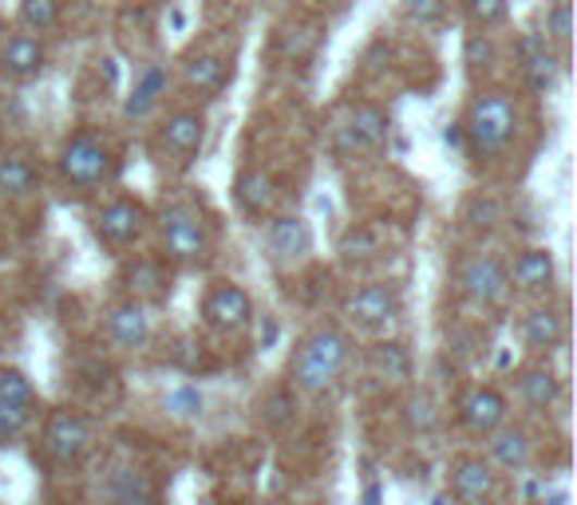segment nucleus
I'll list each match as a JSON object with an SVG mask.
<instances>
[{
	"label": "nucleus",
	"mask_w": 577,
	"mask_h": 505,
	"mask_svg": "<svg viewBox=\"0 0 577 505\" xmlns=\"http://www.w3.org/2000/svg\"><path fill=\"white\" fill-rule=\"evenodd\" d=\"M353 352H356L353 336L341 324L312 328L309 336L297 340L293 356H288V387L305 391V395H321L353 364Z\"/></svg>",
	"instance_id": "obj_1"
},
{
	"label": "nucleus",
	"mask_w": 577,
	"mask_h": 505,
	"mask_svg": "<svg viewBox=\"0 0 577 505\" xmlns=\"http://www.w3.org/2000/svg\"><path fill=\"white\" fill-rule=\"evenodd\" d=\"M523 111H518V95L511 87H479L470 95L467 115H463V143L475 158H499L518 135Z\"/></svg>",
	"instance_id": "obj_2"
},
{
	"label": "nucleus",
	"mask_w": 577,
	"mask_h": 505,
	"mask_svg": "<svg viewBox=\"0 0 577 505\" xmlns=\"http://www.w3.org/2000/svg\"><path fill=\"white\" fill-rule=\"evenodd\" d=\"M119 158L115 143L99 131H72L60 147V158H56V170H60V182L75 194H91L99 186H111L119 178Z\"/></svg>",
	"instance_id": "obj_3"
},
{
	"label": "nucleus",
	"mask_w": 577,
	"mask_h": 505,
	"mask_svg": "<svg viewBox=\"0 0 577 505\" xmlns=\"http://www.w3.org/2000/svg\"><path fill=\"white\" fill-rule=\"evenodd\" d=\"M155 230H159V245L167 261L174 264L206 261V253H210V230H206L202 213L194 210V206H182V201L162 206L159 218H155Z\"/></svg>",
	"instance_id": "obj_4"
},
{
	"label": "nucleus",
	"mask_w": 577,
	"mask_h": 505,
	"mask_svg": "<svg viewBox=\"0 0 577 505\" xmlns=\"http://www.w3.org/2000/svg\"><path fill=\"white\" fill-rule=\"evenodd\" d=\"M44 451L60 466H79L87 454L96 451V427H91L84 410L75 407L52 410L48 422H44Z\"/></svg>",
	"instance_id": "obj_5"
},
{
	"label": "nucleus",
	"mask_w": 577,
	"mask_h": 505,
	"mask_svg": "<svg viewBox=\"0 0 577 505\" xmlns=\"http://www.w3.org/2000/svg\"><path fill=\"white\" fill-rule=\"evenodd\" d=\"M254 296L237 281H214L202 296V324L222 336H242L254 328Z\"/></svg>",
	"instance_id": "obj_6"
},
{
	"label": "nucleus",
	"mask_w": 577,
	"mask_h": 505,
	"mask_svg": "<svg viewBox=\"0 0 577 505\" xmlns=\"http://www.w3.org/2000/svg\"><path fill=\"white\" fill-rule=\"evenodd\" d=\"M404 312V293L396 281H368L348 293L344 300V316L364 332H380V328L396 324Z\"/></svg>",
	"instance_id": "obj_7"
},
{
	"label": "nucleus",
	"mask_w": 577,
	"mask_h": 505,
	"mask_svg": "<svg viewBox=\"0 0 577 505\" xmlns=\"http://www.w3.org/2000/svg\"><path fill=\"white\" fill-rule=\"evenodd\" d=\"M91 225H96L99 242L115 245V249H127V245H135L147 233L150 225V210L143 206L139 198H127V194H119V198L103 201L96 210V218H91Z\"/></svg>",
	"instance_id": "obj_8"
},
{
	"label": "nucleus",
	"mask_w": 577,
	"mask_h": 505,
	"mask_svg": "<svg viewBox=\"0 0 577 505\" xmlns=\"http://www.w3.org/2000/svg\"><path fill=\"white\" fill-rule=\"evenodd\" d=\"M459 288L467 293V300L482 308H499L511 296V281H506V264L494 253H470L467 261L459 264Z\"/></svg>",
	"instance_id": "obj_9"
},
{
	"label": "nucleus",
	"mask_w": 577,
	"mask_h": 505,
	"mask_svg": "<svg viewBox=\"0 0 577 505\" xmlns=\"http://www.w3.org/2000/svg\"><path fill=\"white\" fill-rule=\"evenodd\" d=\"M266 245L278 264H300L312 253V225L300 213H273L266 218Z\"/></svg>",
	"instance_id": "obj_10"
},
{
	"label": "nucleus",
	"mask_w": 577,
	"mask_h": 505,
	"mask_svg": "<svg viewBox=\"0 0 577 505\" xmlns=\"http://www.w3.org/2000/svg\"><path fill=\"white\" fill-rule=\"evenodd\" d=\"M518 63H523V79L535 95H550L562 79V56H554V48L538 36V32H518Z\"/></svg>",
	"instance_id": "obj_11"
},
{
	"label": "nucleus",
	"mask_w": 577,
	"mask_h": 505,
	"mask_svg": "<svg viewBox=\"0 0 577 505\" xmlns=\"http://www.w3.org/2000/svg\"><path fill=\"white\" fill-rule=\"evenodd\" d=\"M506 281H511V293L523 296H550L557 284V261L545 245H526L514 264L506 269Z\"/></svg>",
	"instance_id": "obj_12"
},
{
	"label": "nucleus",
	"mask_w": 577,
	"mask_h": 505,
	"mask_svg": "<svg viewBox=\"0 0 577 505\" xmlns=\"http://www.w3.org/2000/svg\"><path fill=\"white\" fill-rule=\"evenodd\" d=\"M159 138H162V147L171 150L179 162H194L198 150L206 147V111H198V107H179V111H171V115L162 119Z\"/></svg>",
	"instance_id": "obj_13"
},
{
	"label": "nucleus",
	"mask_w": 577,
	"mask_h": 505,
	"mask_svg": "<svg viewBox=\"0 0 577 505\" xmlns=\"http://www.w3.org/2000/svg\"><path fill=\"white\" fill-rule=\"evenodd\" d=\"M155 336V316H150V305L143 300H119L108 312V340L123 352H143Z\"/></svg>",
	"instance_id": "obj_14"
},
{
	"label": "nucleus",
	"mask_w": 577,
	"mask_h": 505,
	"mask_svg": "<svg viewBox=\"0 0 577 505\" xmlns=\"http://www.w3.org/2000/svg\"><path fill=\"white\" fill-rule=\"evenodd\" d=\"M167 91H171V63L167 60L147 63V67L135 75V87H131L127 103H123V119H127V123L150 119L159 111L162 99H167Z\"/></svg>",
	"instance_id": "obj_15"
},
{
	"label": "nucleus",
	"mask_w": 577,
	"mask_h": 505,
	"mask_svg": "<svg viewBox=\"0 0 577 505\" xmlns=\"http://www.w3.org/2000/svg\"><path fill=\"white\" fill-rule=\"evenodd\" d=\"M494 490H499V473L491 470V463H482L475 454L451 463V497L459 505H487Z\"/></svg>",
	"instance_id": "obj_16"
},
{
	"label": "nucleus",
	"mask_w": 577,
	"mask_h": 505,
	"mask_svg": "<svg viewBox=\"0 0 577 505\" xmlns=\"http://www.w3.org/2000/svg\"><path fill=\"white\" fill-rule=\"evenodd\" d=\"M459 415H463V427H467V431L491 434L511 419V403H506V395L499 387L482 383V387L467 391V399L459 403Z\"/></svg>",
	"instance_id": "obj_17"
},
{
	"label": "nucleus",
	"mask_w": 577,
	"mask_h": 505,
	"mask_svg": "<svg viewBox=\"0 0 577 505\" xmlns=\"http://www.w3.org/2000/svg\"><path fill=\"white\" fill-rule=\"evenodd\" d=\"M234 198L249 218H273L281 206V182L269 170L249 167L234 178Z\"/></svg>",
	"instance_id": "obj_18"
},
{
	"label": "nucleus",
	"mask_w": 577,
	"mask_h": 505,
	"mask_svg": "<svg viewBox=\"0 0 577 505\" xmlns=\"http://www.w3.org/2000/svg\"><path fill=\"white\" fill-rule=\"evenodd\" d=\"M392 135V115L380 103H356L344 123V147L348 150H380Z\"/></svg>",
	"instance_id": "obj_19"
},
{
	"label": "nucleus",
	"mask_w": 577,
	"mask_h": 505,
	"mask_svg": "<svg viewBox=\"0 0 577 505\" xmlns=\"http://www.w3.org/2000/svg\"><path fill=\"white\" fill-rule=\"evenodd\" d=\"M44 63H48V52H44V40L33 36V32H9V40L0 48V67L9 79H36L44 72Z\"/></svg>",
	"instance_id": "obj_20"
},
{
	"label": "nucleus",
	"mask_w": 577,
	"mask_h": 505,
	"mask_svg": "<svg viewBox=\"0 0 577 505\" xmlns=\"http://www.w3.org/2000/svg\"><path fill=\"white\" fill-rule=\"evenodd\" d=\"M230 75H234V67L218 52H191L182 60V84L198 95H218L230 84Z\"/></svg>",
	"instance_id": "obj_21"
},
{
	"label": "nucleus",
	"mask_w": 577,
	"mask_h": 505,
	"mask_svg": "<svg viewBox=\"0 0 577 505\" xmlns=\"http://www.w3.org/2000/svg\"><path fill=\"white\" fill-rule=\"evenodd\" d=\"M566 332H569L566 312L557 305L530 308L523 320V340H526V347H535V352H554V347H562L566 344Z\"/></svg>",
	"instance_id": "obj_22"
},
{
	"label": "nucleus",
	"mask_w": 577,
	"mask_h": 505,
	"mask_svg": "<svg viewBox=\"0 0 577 505\" xmlns=\"http://www.w3.org/2000/svg\"><path fill=\"white\" fill-rule=\"evenodd\" d=\"M131 288V300H162V296H171V269L159 261V257H139V261L127 264V273H123Z\"/></svg>",
	"instance_id": "obj_23"
},
{
	"label": "nucleus",
	"mask_w": 577,
	"mask_h": 505,
	"mask_svg": "<svg viewBox=\"0 0 577 505\" xmlns=\"http://www.w3.org/2000/svg\"><path fill=\"white\" fill-rule=\"evenodd\" d=\"M518 395L530 410H550L562 399V379L545 364H530V368L518 371Z\"/></svg>",
	"instance_id": "obj_24"
},
{
	"label": "nucleus",
	"mask_w": 577,
	"mask_h": 505,
	"mask_svg": "<svg viewBox=\"0 0 577 505\" xmlns=\"http://www.w3.org/2000/svg\"><path fill=\"white\" fill-rule=\"evenodd\" d=\"M530 454H535V442L526 434V427H511L503 422L499 431H491V458L503 470H523L530 463Z\"/></svg>",
	"instance_id": "obj_25"
},
{
	"label": "nucleus",
	"mask_w": 577,
	"mask_h": 505,
	"mask_svg": "<svg viewBox=\"0 0 577 505\" xmlns=\"http://www.w3.org/2000/svg\"><path fill=\"white\" fill-rule=\"evenodd\" d=\"M368 364H372V371L380 379H392V383H404V379H412V347L404 344V340H380V344H372V352H368Z\"/></svg>",
	"instance_id": "obj_26"
},
{
	"label": "nucleus",
	"mask_w": 577,
	"mask_h": 505,
	"mask_svg": "<svg viewBox=\"0 0 577 505\" xmlns=\"http://www.w3.org/2000/svg\"><path fill=\"white\" fill-rule=\"evenodd\" d=\"M36 194V167L24 155H0V198L24 201Z\"/></svg>",
	"instance_id": "obj_27"
},
{
	"label": "nucleus",
	"mask_w": 577,
	"mask_h": 505,
	"mask_svg": "<svg viewBox=\"0 0 577 505\" xmlns=\"http://www.w3.org/2000/svg\"><path fill=\"white\" fill-rule=\"evenodd\" d=\"M336 253H341L348 264H360V261H376L380 253H384V237L376 225H353V230L341 233V242H336Z\"/></svg>",
	"instance_id": "obj_28"
},
{
	"label": "nucleus",
	"mask_w": 577,
	"mask_h": 505,
	"mask_svg": "<svg viewBox=\"0 0 577 505\" xmlns=\"http://www.w3.org/2000/svg\"><path fill=\"white\" fill-rule=\"evenodd\" d=\"M257 415H261V422L266 427H273V431H285V427H293V419H297V391L288 387H273L266 395V399L257 403Z\"/></svg>",
	"instance_id": "obj_29"
},
{
	"label": "nucleus",
	"mask_w": 577,
	"mask_h": 505,
	"mask_svg": "<svg viewBox=\"0 0 577 505\" xmlns=\"http://www.w3.org/2000/svg\"><path fill=\"white\" fill-rule=\"evenodd\" d=\"M550 48H562L566 52L569 40H574V9H569V0H554L542 16V32H538Z\"/></svg>",
	"instance_id": "obj_30"
},
{
	"label": "nucleus",
	"mask_w": 577,
	"mask_h": 505,
	"mask_svg": "<svg viewBox=\"0 0 577 505\" xmlns=\"http://www.w3.org/2000/svg\"><path fill=\"white\" fill-rule=\"evenodd\" d=\"M463 63H467V72H491L499 63V44H494L491 32L470 28L463 36Z\"/></svg>",
	"instance_id": "obj_31"
},
{
	"label": "nucleus",
	"mask_w": 577,
	"mask_h": 505,
	"mask_svg": "<svg viewBox=\"0 0 577 505\" xmlns=\"http://www.w3.org/2000/svg\"><path fill=\"white\" fill-rule=\"evenodd\" d=\"M60 12H64V4H60V0H21V12H16V16H21V28L24 32H52L56 24H60Z\"/></svg>",
	"instance_id": "obj_32"
},
{
	"label": "nucleus",
	"mask_w": 577,
	"mask_h": 505,
	"mask_svg": "<svg viewBox=\"0 0 577 505\" xmlns=\"http://www.w3.org/2000/svg\"><path fill=\"white\" fill-rule=\"evenodd\" d=\"M0 403H12V407H33L36 410V387H33V379L24 375L21 368H9V364H0Z\"/></svg>",
	"instance_id": "obj_33"
},
{
	"label": "nucleus",
	"mask_w": 577,
	"mask_h": 505,
	"mask_svg": "<svg viewBox=\"0 0 577 505\" xmlns=\"http://www.w3.org/2000/svg\"><path fill=\"white\" fill-rule=\"evenodd\" d=\"M463 16L470 21V28L491 32V28H499V24H506L511 0H463Z\"/></svg>",
	"instance_id": "obj_34"
},
{
	"label": "nucleus",
	"mask_w": 577,
	"mask_h": 505,
	"mask_svg": "<svg viewBox=\"0 0 577 505\" xmlns=\"http://www.w3.org/2000/svg\"><path fill=\"white\" fill-rule=\"evenodd\" d=\"M404 419H407V427H412V431L428 434L431 427L439 422L435 399H431L428 391H416V395H412V399L404 403Z\"/></svg>",
	"instance_id": "obj_35"
},
{
	"label": "nucleus",
	"mask_w": 577,
	"mask_h": 505,
	"mask_svg": "<svg viewBox=\"0 0 577 505\" xmlns=\"http://www.w3.org/2000/svg\"><path fill=\"white\" fill-rule=\"evenodd\" d=\"M463 221H467L470 230H494V225L503 221V206H499L491 194H475V198L467 201Z\"/></svg>",
	"instance_id": "obj_36"
},
{
	"label": "nucleus",
	"mask_w": 577,
	"mask_h": 505,
	"mask_svg": "<svg viewBox=\"0 0 577 505\" xmlns=\"http://www.w3.org/2000/svg\"><path fill=\"white\" fill-rule=\"evenodd\" d=\"M36 410L33 407H12V403H0V439H21L28 427H33Z\"/></svg>",
	"instance_id": "obj_37"
},
{
	"label": "nucleus",
	"mask_w": 577,
	"mask_h": 505,
	"mask_svg": "<svg viewBox=\"0 0 577 505\" xmlns=\"http://www.w3.org/2000/svg\"><path fill=\"white\" fill-rule=\"evenodd\" d=\"M404 16L419 28H431L447 16V0H404Z\"/></svg>",
	"instance_id": "obj_38"
},
{
	"label": "nucleus",
	"mask_w": 577,
	"mask_h": 505,
	"mask_svg": "<svg viewBox=\"0 0 577 505\" xmlns=\"http://www.w3.org/2000/svg\"><path fill=\"white\" fill-rule=\"evenodd\" d=\"M321 44V28H288L285 32V44H281V52L288 56V60H305V56L312 52Z\"/></svg>",
	"instance_id": "obj_39"
},
{
	"label": "nucleus",
	"mask_w": 577,
	"mask_h": 505,
	"mask_svg": "<svg viewBox=\"0 0 577 505\" xmlns=\"http://www.w3.org/2000/svg\"><path fill=\"white\" fill-rule=\"evenodd\" d=\"M174 410H179V415H202V395H198V387H182V391H174L171 399Z\"/></svg>",
	"instance_id": "obj_40"
},
{
	"label": "nucleus",
	"mask_w": 577,
	"mask_h": 505,
	"mask_svg": "<svg viewBox=\"0 0 577 505\" xmlns=\"http://www.w3.org/2000/svg\"><path fill=\"white\" fill-rule=\"evenodd\" d=\"M431 505H447V497H435V502H431Z\"/></svg>",
	"instance_id": "obj_41"
},
{
	"label": "nucleus",
	"mask_w": 577,
	"mask_h": 505,
	"mask_svg": "<svg viewBox=\"0 0 577 505\" xmlns=\"http://www.w3.org/2000/svg\"><path fill=\"white\" fill-rule=\"evenodd\" d=\"M261 505H281V502H261Z\"/></svg>",
	"instance_id": "obj_42"
}]
</instances>
